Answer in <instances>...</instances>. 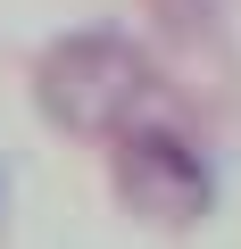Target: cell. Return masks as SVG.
<instances>
[{"label":"cell","mask_w":241,"mask_h":249,"mask_svg":"<svg viewBox=\"0 0 241 249\" xmlns=\"http://www.w3.org/2000/svg\"><path fill=\"white\" fill-rule=\"evenodd\" d=\"M116 150H108V183H116V199H125L142 224H200L208 208H216V166L200 158V142L191 133H175V124H125V133H108Z\"/></svg>","instance_id":"7a4b0ae2"},{"label":"cell","mask_w":241,"mask_h":249,"mask_svg":"<svg viewBox=\"0 0 241 249\" xmlns=\"http://www.w3.org/2000/svg\"><path fill=\"white\" fill-rule=\"evenodd\" d=\"M150 58L125 42V34H67V42H50L42 50V67H34V100H42V116L58 124V133H125V124L142 116V100H150Z\"/></svg>","instance_id":"6da1fadb"}]
</instances>
